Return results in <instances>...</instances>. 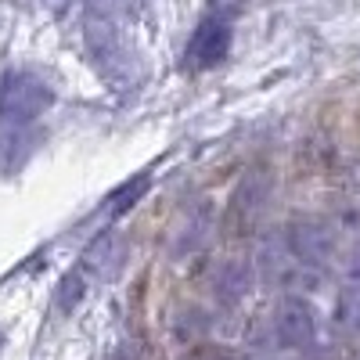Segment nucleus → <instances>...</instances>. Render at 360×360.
<instances>
[{"label":"nucleus","instance_id":"9","mask_svg":"<svg viewBox=\"0 0 360 360\" xmlns=\"http://www.w3.org/2000/svg\"><path fill=\"white\" fill-rule=\"evenodd\" d=\"M123 263H127V242L115 231H105L86 252V266L101 278H115L123 270Z\"/></svg>","mask_w":360,"mask_h":360},{"label":"nucleus","instance_id":"1","mask_svg":"<svg viewBox=\"0 0 360 360\" xmlns=\"http://www.w3.org/2000/svg\"><path fill=\"white\" fill-rule=\"evenodd\" d=\"M281 242L288 256L314 278L339 259V227L321 213H292L285 220Z\"/></svg>","mask_w":360,"mask_h":360},{"label":"nucleus","instance_id":"4","mask_svg":"<svg viewBox=\"0 0 360 360\" xmlns=\"http://www.w3.org/2000/svg\"><path fill=\"white\" fill-rule=\"evenodd\" d=\"M54 105V90L29 69H11L0 79V127H29Z\"/></svg>","mask_w":360,"mask_h":360},{"label":"nucleus","instance_id":"10","mask_svg":"<svg viewBox=\"0 0 360 360\" xmlns=\"http://www.w3.org/2000/svg\"><path fill=\"white\" fill-rule=\"evenodd\" d=\"M152 188V180H148V173H141V176H134V180H127L123 188H115L108 198H105V213L108 217H123V213H130V209L141 202V195Z\"/></svg>","mask_w":360,"mask_h":360},{"label":"nucleus","instance_id":"8","mask_svg":"<svg viewBox=\"0 0 360 360\" xmlns=\"http://www.w3.org/2000/svg\"><path fill=\"white\" fill-rule=\"evenodd\" d=\"M209 227H213V205L209 202H198V205H191L184 217H180V224L173 227V242H169V252L180 259V256H188V252H195L202 242H205V234H209Z\"/></svg>","mask_w":360,"mask_h":360},{"label":"nucleus","instance_id":"3","mask_svg":"<svg viewBox=\"0 0 360 360\" xmlns=\"http://www.w3.org/2000/svg\"><path fill=\"white\" fill-rule=\"evenodd\" d=\"M270 198H274V176L270 173L252 169L238 180V188L231 191V198L224 205V220H220L231 242H242V238H252L259 231V220L270 209Z\"/></svg>","mask_w":360,"mask_h":360},{"label":"nucleus","instance_id":"11","mask_svg":"<svg viewBox=\"0 0 360 360\" xmlns=\"http://www.w3.org/2000/svg\"><path fill=\"white\" fill-rule=\"evenodd\" d=\"M335 328L342 335L360 339V288H342L335 299Z\"/></svg>","mask_w":360,"mask_h":360},{"label":"nucleus","instance_id":"7","mask_svg":"<svg viewBox=\"0 0 360 360\" xmlns=\"http://www.w3.org/2000/svg\"><path fill=\"white\" fill-rule=\"evenodd\" d=\"M40 148V134L29 127H0V176H11L18 173L33 152Z\"/></svg>","mask_w":360,"mask_h":360},{"label":"nucleus","instance_id":"5","mask_svg":"<svg viewBox=\"0 0 360 360\" xmlns=\"http://www.w3.org/2000/svg\"><path fill=\"white\" fill-rule=\"evenodd\" d=\"M209 299L220 307V310H238L252 295L256 288V266L252 259H242V256H227L213 266L209 274Z\"/></svg>","mask_w":360,"mask_h":360},{"label":"nucleus","instance_id":"12","mask_svg":"<svg viewBox=\"0 0 360 360\" xmlns=\"http://www.w3.org/2000/svg\"><path fill=\"white\" fill-rule=\"evenodd\" d=\"M86 292V278H83V270H69V274L58 281V292H54V307L69 314L72 307H79V299Z\"/></svg>","mask_w":360,"mask_h":360},{"label":"nucleus","instance_id":"16","mask_svg":"<svg viewBox=\"0 0 360 360\" xmlns=\"http://www.w3.org/2000/svg\"><path fill=\"white\" fill-rule=\"evenodd\" d=\"M0 349H4V332H0Z\"/></svg>","mask_w":360,"mask_h":360},{"label":"nucleus","instance_id":"13","mask_svg":"<svg viewBox=\"0 0 360 360\" xmlns=\"http://www.w3.org/2000/svg\"><path fill=\"white\" fill-rule=\"evenodd\" d=\"M339 278H342V288H360V242H353L349 249H339Z\"/></svg>","mask_w":360,"mask_h":360},{"label":"nucleus","instance_id":"14","mask_svg":"<svg viewBox=\"0 0 360 360\" xmlns=\"http://www.w3.org/2000/svg\"><path fill=\"white\" fill-rule=\"evenodd\" d=\"M180 360H238V356H234V349H220V346H195Z\"/></svg>","mask_w":360,"mask_h":360},{"label":"nucleus","instance_id":"17","mask_svg":"<svg viewBox=\"0 0 360 360\" xmlns=\"http://www.w3.org/2000/svg\"><path fill=\"white\" fill-rule=\"evenodd\" d=\"M349 360H360V349H356V353H353V356H349Z\"/></svg>","mask_w":360,"mask_h":360},{"label":"nucleus","instance_id":"2","mask_svg":"<svg viewBox=\"0 0 360 360\" xmlns=\"http://www.w3.org/2000/svg\"><path fill=\"white\" fill-rule=\"evenodd\" d=\"M270 346L278 353H303L321 342V314L303 292H281L266 321Z\"/></svg>","mask_w":360,"mask_h":360},{"label":"nucleus","instance_id":"6","mask_svg":"<svg viewBox=\"0 0 360 360\" xmlns=\"http://www.w3.org/2000/svg\"><path fill=\"white\" fill-rule=\"evenodd\" d=\"M227 54H231V18L213 11L195 25L188 51H184V62H188V69H217Z\"/></svg>","mask_w":360,"mask_h":360},{"label":"nucleus","instance_id":"15","mask_svg":"<svg viewBox=\"0 0 360 360\" xmlns=\"http://www.w3.org/2000/svg\"><path fill=\"white\" fill-rule=\"evenodd\" d=\"M295 360H342V353L335 346H328V342H314L310 349L295 353Z\"/></svg>","mask_w":360,"mask_h":360}]
</instances>
